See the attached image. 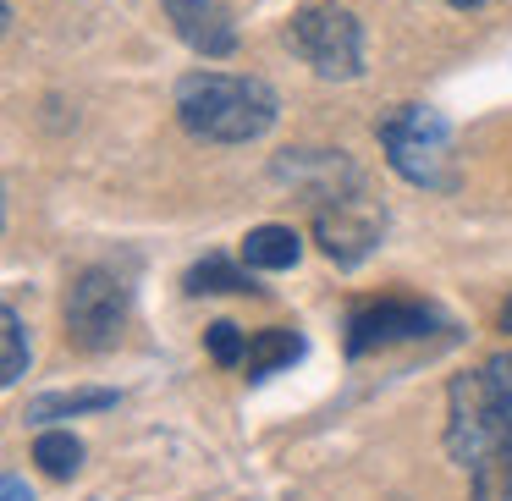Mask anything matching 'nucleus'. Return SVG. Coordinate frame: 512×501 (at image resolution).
<instances>
[{
    "instance_id": "dca6fc26",
    "label": "nucleus",
    "mask_w": 512,
    "mask_h": 501,
    "mask_svg": "<svg viewBox=\"0 0 512 501\" xmlns=\"http://www.w3.org/2000/svg\"><path fill=\"white\" fill-rule=\"evenodd\" d=\"M0 501H34V490H28L17 474H6V479H0Z\"/></svg>"
},
{
    "instance_id": "7ed1b4c3",
    "label": "nucleus",
    "mask_w": 512,
    "mask_h": 501,
    "mask_svg": "<svg viewBox=\"0 0 512 501\" xmlns=\"http://www.w3.org/2000/svg\"><path fill=\"white\" fill-rule=\"evenodd\" d=\"M375 138L386 149V166L413 188H452L457 155H452V127L430 105H397L375 122Z\"/></svg>"
},
{
    "instance_id": "0eeeda50",
    "label": "nucleus",
    "mask_w": 512,
    "mask_h": 501,
    "mask_svg": "<svg viewBox=\"0 0 512 501\" xmlns=\"http://www.w3.org/2000/svg\"><path fill=\"white\" fill-rule=\"evenodd\" d=\"M430 331H435V309H424V303H408V298L364 303L347 320V353L364 358V353H380V347H397V342H419Z\"/></svg>"
},
{
    "instance_id": "1a4fd4ad",
    "label": "nucleus",
    "mask_w": 512,
    "mask_h": 501,
    "mask_svg": "<svg viewBox=\"0 0 512 501\" xmlns=\"http://www.w3.org/2000/svg\"><path fill=\"white\" fill-rule=\"evenodd\" d=\"M298 358H303V336L287 331V325H270V331H254V336H248L243 369H248V380H265V375H276V369L298 364Z\"/></svg>"
},
{
    "instance_id": "f3484780",
    "label": "nucleus",
    "mask_w": 512,
    "mask_h": 501,
    "mask_svg": "<svg viewBox=\"0 0 512 501\" xmlns=\"http://www.w3.org/2000/svg\"><path fill=\"white\" fill-rule=\"evenodd\" d=\"M501 331H507V336H512V298H507V303H501Z\"/></svg>"
},
{
    "instance_id": "20e7f679",
    "label": "nucleus",
    "mask_w": 512,
    "mask_h": 501,
    "mask_svg": "<svg viewBox=\"0 0 512 501\" xmlns=\"http://www.w3.org/2000/svg\"><path fill=\"white\" fill-rule=\"evenodd\" d=\"M380 237H386V210L369 199L364 177L314 199V243L325 248L331 265H342V270L364 265L380 248Z\"/></svg>"
},
{
    "instance_id": "2eb2a0df",
    "label": "nucleus",
    "mask_w": 512,
    "mask_h": 501,
    "mask_svg": "<svg viewBox=\"0 0 512 501\" xmlns=\"http://www.w3.org/2000/svg\"><path fill=\"white\" fill-rule=\"evenodd\" d=\"M204 347H210V358H215V364H226V369L248 358V336L237 331L232 320H215L210 331H204Z\"/></svg>"
},
{
    "instance_id": "f8f14e48",
    "label": "nucleus",
    "mask_w": 512,
    "mask_h": 501,
    "mask_svg": "<svg viewBox=\"0 0 512 501\" xmlns=\"http://www.w3.org/2000/svg\"><path fill=\"white\" fill-rule=\"evenodd\" d=\"M188 292H259V287L243 265H232L226 254H210L188 270Z\"/></svg>"
},
{
    "instance_id": "423d86ee",
    "label": "nucleus",
    "mask_w": 512,
    "mask_h": 501,
    "mask_svg": "<svg viewBox=\"0 0 512 501\" xmlns=\"http://www.w3.org/2000/svg\"><path fill=\"white\" fill-rule=\"evenodd\" d=\"M67 342L83 347V353H111L127 331V287L116 270H83L78 281L67 287Z\"/></svg>"
},
{
    "instance_id": "39448f33",
    "label": "nucleus",
    "mask_w": 512,
    "mask_h": 501,
    "mask_svg": "<svg viewBox=\"0 0 512 501\" xmlns=\"http://www.w3.org/2000/svg\"><path fill=\"white\" fill-rule=\"evenodd\" d=\"M287 45L331 83H353L364 72V28L342 6H303L287 28Z\"/></svg>"
},
{
    "instance_id": "a211bd4d",
    "label": "nucleus",
    "mask_w": 512,
    "mask_h": 501,
    "mask_svg": "<svg viewBox=\"0 0 512 501\" xmlns=\"http://www.w3.org/2000/svg\"><path fill=\"white\" fill-rule=\"evenodd\" d=\"M446 6H457V12H468V6H479V0H446Z\"/></svg>"
},
{
    "instance_id": "f03ea898",
    "label": "nucleus",
    "mask_w": 512,
    "mask_h": 501,
    "mask_svg": "<svg viewBox=\"0 0 512 501\" xmlns=\"http://www.w3.org/2000/svg\"><path fill=\"white\" fill-rule=\"evenodd\" d=\"M281 100L265 78L237 72H193L177 83V122L199 144H254L276 127Z\"/></svg>"
},
{
    "instance_id": "9b49d317",
    "label": "nucleus",
    "mask_w": 512,
    "mask_h": 501,
    "mask_svg": "<svg viewBox=\"0 0 512 501\" xmlns=\"http://www.w3.org/2000/svg\"><path fill=\"white\" fill-rule=\"evenodd\" d=\"M116 408V391H45L28 402V419L50 424V419H72V413H105Z\"/></svg>"
},
{
    "instance_id": "6e6552de",
    "label": "nucleus",
    "mask_w": 512,
    "mask_h": 501,
    "mask_svg": "<svg viewBox=\"0 0 512 501\" xmlns=\"http://www.w3.org/2000/svg\"><path fill=\"white\" fill-rule=\"evenodd\" d=\"M160 6H166L171 28H177V39L188 50H199V56H210V61H221L237 50V23L221 0H160Z\"/></svg>"
},
{
    "instance_id": "ddd939ff",
    "label": "nucleus",
    "mask_w": 512,
    "mask_h": 501,
    "mask_svg": "<svg viewBox=\"0 0 512 501\" xmlns=\"http://www.w3.org/2000/svg\"><path fill=\"white\" fill-rule=\"evenodd\" d=\"M34 463L45 468L50 479H72V474H78V463H83L78 435H72V430H39V441H34Z\"/></svg>"
},
{
    "instance_id": "f257e3e1",
    "label": "nucleus",
    "mask_w": 512,
    "mask_h": 501,
    "mask_svg": "<svg viewBox=\"0 0 512 501\" xmlns=\"http://www.w3.org/2000/svg\"><path fill=\"white\" fill-rule=\"evenodd\" d=\"M446 452L468 468L474 501H512V347L452 380Z\"/></svg>"
},
{
    "instance_id": "4468645a",
    "label": "nucleus",
    "mask_w": 512,
    "mask_h": 501,
    "mask_svg": "<svg viewBox=\"0 0 512 501\" xmlns=\"http://www.w3.org/2000/svg\"><path fill=\"white\" fill-rule=\"evenodd\" d=\"M0 347H6V358H0V380L17 386V380L28 375V331H23V314L17 309H0Z\"/></svg>"
},
{
    "instance_id": "9d476101",
    "label": "nucleus",
    "mask_w": 512,
    "mask_h": 501,
    "mask_svg": "<svg viewBox=\"0 0 512 501\" xmlns=\"http://www.w3.org/2000/svg\"><path fill=\"white\" fill-rule=\"evenodd\" d=\"M303 254V237L292 226H254L243 237V265L248 270H292Z\"/></svg>"
}]
</instances>
